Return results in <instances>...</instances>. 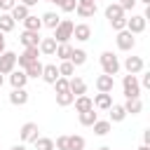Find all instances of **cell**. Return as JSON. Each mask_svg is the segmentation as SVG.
Masks as SVG:
<instances>
[{
  "label": "cell",
  "instance_id": "cell-14",
  "mask_svg": "<svg viewBox=\"0 0 150 150\" xmlns=\"http://www.w3.org/2000/svg\"><path fill=\"white\" fill-rule=\"evenodd\" d=\"M73 38H75L77 42H87V40L91 38L89 23H75V26H73Z\"/></svg>",
  "mask_w": 150,
  "mask_h": 150
},
{
  "label": "cell",
  "instance_id": "cell-21",
  "mask_svg": "<svg viewBox=\"0 0 150 150\" xmlns=\"http://www.w3.org/2000/svg\"><path fill=\"white\" fill-rule=\"evenodd\" d=\"M91 129H94V134H96V136H105V134H110L112 122H110V120H96V122L91 124Z\"/></svg>",
  "mask_w": 150,
  "mask_h": 150
},
{
  "label": "cell",
  "instance_id": "cell-23",
  "mask_svg": "<svg viewBox=\"0 0 150 150\" xmlns=\"http://www.w3.org/2000/svg\"><path fill=\"white\" fill-rule=\"evenodd\" d=\"M16 26V21L9 16V12H2L0 14V33H12Z\"/></svg>",
  "mask_w": 150,
  "mask_h": 150
},
{
  "label": "cell",
  "instance_id": "cell-12",
  "mask_svg": "<svg viewBox=\"0 0 150 150\" xmlns=\"http://www.w3.org/2000/svg\"><path fill=\"white\" fill-rule=\"evenodd\" d=\"M68 91H70L73 96H80V94L87 91V82H84L80 75H73V77H68Z\"/></svg>",
  "mask_w": 150,
  "mask_h": 150
},
{
  "label": "cell",
  "instance_id": "cell-34",
  "mask_svg": "<svg viewBox=\"0 0 150 150\" xmlns=\"http://www.w3.org/2000/svg\"><path fill=\"white\" fill-rule=\"evenodd\" d=\"M56 68H59V75H61V77H73V73H75V66H73L70 61H61Z\"/></svg>",
  "mask_w": 150,
  "mask_h": 150
},
{
  "label": "cell",
  "instance_id": "cell-9",
  "mask_svg": "<svg viewBox=\"0 0 150 150\" xmlns=\"http://www.w3.org/2000/svg\"><path fill=\"white\" fill-rule=\"evenodd\" d=\"M14 68H16V54L5 49V52L0 54V73H2V75H9Z\"/></svg>",
  "mask_w": 150,
  "mask_h": 150
},
{
  "label": "cell",
  "instance_id": "cell-42",
  "mask_svg": "<svg viewBox=\"0 0 150 150\" xmlns=\"http://www.w3.org/2000/svg\"><path fill=\"white\" fill-rule=\"evenodd\" d=\"M16 5V0H0V12H9Z\"/></svg>",
  "mask_w": 150,
  "mask_h": 150
},
{
  "label": "cell",
  "instance_id": "cell-10",
  "mask_svg": "<svg viewBox=\"0 0 150 150\" xmlns=\"http://www.w3.org/2000/svg\"><path fill=\"white\" fill-rule=\"evenodd\" d=\"M143 68H145V61H143L141 56H127V59H124V70H127V73L138 75V73H143Z\"/></svg>",
  "mask_w": 150,
  "mask_h": 150
},
{
  "label": "cell",
  "instance_id": "cell-16",
  "mask_svg": "<svg viewBox=\"0 0 150 150\" xmlns=\"http://www.w3.org/2000/svg\"><path fill=\"white\" fill-rule=\"evenodd\" d=\"M91 103H94V108H98V110H108V108L112 105V96L105 94V91H98V94L91 98Z\"/></svg>",
  "mask_w": 150,
  "mask_h": 150
},
{
  "label": "cell",
  "instance_id": "cell-1",
  "mask_svg": "<svg viewBox=\"0 0 150 150\" xmlns=\"http://www.w3.org/2000/svg\"><path fill=\"white\" fill-rule=\"evenodd\" d=\"M98 61H101V68H103V73L105 75H117L120 73V59L112 54V52H103L101 56H98Z\"/></svg>",
  "mask_w": 150,
  "mask_h": 150
},
{
  "label": "cell",
  "instance_id": "cell-39",
  "mask_svg": "<svg viewBox=\"0 0 150 150\" xmlns=\"http://www.w3.org/2000/svg\"><path fill=\"white\" fill-rule=\"evenodd\" d=\"M75 5H77V0H63L59 7H61V12H75Z\"/></svg>",
  "mask_w": 150,
  "mask_h": 150
},
{
  "label": "cell",
  "instance_id": "cell-20",
  "mask_svg": "<svg viewBox=\"0 0 150 150\" xmlns=\"http://www.w3.org/2000/svg\"><path fill=\"white\" fill-rule=\"evenodd\" d=\"M56 77H59V68H56L54 63L42 66V80H45L47 84H54V82H56Z\"/></svg>",
  "mask_w": 150,
  "mask_h": 150
},
{
  "label": "cell",
  "instance_id": "cell-31",
  "mask_svg": "<svg viewBox=\"0 0 150 150\" xmlns=\"http://www.w3.org/2000/svg\"><path fill=\"white\" fill-rule=\"evenodd\" d=\"M73 66H84L87 63V52L84 49H75L73 47V54H70V59H68Z\"/></svg>",
  "mask_w": 150,
  "mask_h": 150
},
{
  "label": "cell",
  "instance_id": "cell-35",
  "mask_svg": "<svg viewBox=\"0 0 150 150\" xmlns=\"http://www.w3.org/2000/svg\"><path fill=\"white\" fill-rule=\"evenodd\" d=\"M73 101H75V96H73L70 91L56 94V105H61V108H66V105H73Z\"/></svg>",
  "mask_w": 150,
  "mask_h": 150
},
{
  "label": "cell",
  "instance_id": "cell-52",
  "mask_svg": "<svg viewBox=\"0 0 150 150\" xmlns=\"http://www.w3.org/2000/svg\"><path fill=\"white\" fill-rule=\"evenodd\" d=\"M2 82H5V77H2V73H0V87H2Z\"/></svg>",
  "mask_w": 150,
  "mask_h": 150
},
{
  "label": "cell",
  "instance_id": "cell-49",
  "mask_svg": "<svg viewBox=\"0 0 150 150\" xmlns=\"http://www.w3.org/2000/svg\"><path fill=\"white\" fill-rule=\"evenodd\" d=\"M52 2H54V5H61V2H63V0H52Z\"/></svg>",
  "mask_w": 150,
  "mask_h": 150
},
{
  "label": "cell",
  "instance_id": "cell-40",
  "mask_svg": "<svg viewBox=\"0 0 150 150\" xmlns=\"http://www.w3.org/2000/svg\"><path fill=\"white\" fill-rule=\"evenodd\" d=\"M54 148L56 150H68V136H59L56 143H54Z\"/></svg>",
  "mask_w": 150,
  "mask_h": 150
},
{
  "label": "cell",
  "instance_id": "cell-33",
  "mask_svg": "<svg viewBox=\"0 0 150 150\" xmlns=\"http://www.w3.org/2000/svg\"><path fill=\"white\" fill-rule=\"evenodd\" d=\"M33 145H35V150H54V141L52 138H45V136H38L33 141Z\"/></svg>",
  "mask_w": 150,
  "mask_h": 150
},
{
  "label": "cell",
  "instance_id": "cell-11",
  "mask_svg": "<svg viewBox=\"0 0 150 150\" xmlns=\"http://www.w3.org/2000/svg\"><path fill=\"white\" fill-rule=\"evenodd\" d=\"M9 84H12V89H21V87H26L28 84V75H26V70L23 68H14L12 73H9Z\"/></svg>",
  "mask_w": 150,
  "mask_h": 150
},
{
  "label": "cell",
  "instance_id": "cell-53",
  "mask_svg": "<svg viewBox=\"0 0 150 150\" xmlns=\"http://www.w3.org/2000/svg\"><path fill=\"white\" fill-rule=\"evenodd\" d=\"M45 2H52V0H45Z\"/></svg>",
  "mask_w": 150,
  "mask_h": 150
},
{
  "label": "cell",
  "instance_id": "cell-7",
  "mask_svg": "<svg viewBox=\"0 0 150 150\" xmlns=\"http://www.w3.org/2000/svg\"><path fill=\"white\" fill-rule=\"evenodd\" d=\"M38 136H40V129H38L35 122H26V124L19 129V138H21V143H33Z\"/></svg>",
  "mask_w": 150,
  "mask_h": 150
},
{
  "label": "cell",
  "instance_id": "cell-15",
  "mask_svg": "<svg viewBox=\"0 0 150 150\" xmlns=\"http://www.w3.org/2000/svg\"><path fill=\"white\" fill-rule=\"evenodd\" d=\"M96 89H98V91L110 94V91L115 89V77H112V75H105V73H103V75H98V77H96Z\"/></svg>",
  "mask_w": 150,
  "mask_h": 150
},
{
  "label": "cell",
  "instance_id": "cell-2",
  "mask_svg": "<svg viewBox=\"0 0 150 150\" xmlns=\"http://www.w3.org/2000/svg\"><path fill=\"white\" fill-rule=\"evenodd\" d=\"M122 91L127 98H141V84H138V77L136 75H124L122 80Z\"/></svg>",
  "mask_w": 150,
  "mask_h": 150
},
{
  "label": "cell",
  "instance_id": "cell-47",
  "mask_svg": "<svg viewBox=\"0 0 150 150\" xmlns=\"http://www.w3.org/2000/svg\"><path fill=\"white\" fill-rule=\"evenodd\" d=\"M9 150H26V145H23V143H16V145H12Z\"/></svg>",
  "mask_w": 150,
  "mask_h": 150
},
{
  "label": "cell",
  "instance_id": "cell-41",
  "mask_svg": "<svg viewBox=\"0 0 150 150\" xmlns=\"http://www.w3.org/2000/svg\"><path fill=\"white\" fill-rule=\"evenodd\" d=\"M136 2H138V0H120V7H122L124 12H129V9L136 7Z\"/></svg>",
  "mask_w": 150,
  "mask_h": 150
},
{
  "label": "cell",
  "instance_id": "cell-5",
  "mask_svg": "<svg viewBox=\"0 0 150 150\" xmlns=\"http://www.w3.org/2000/svg\"><path fill=\"white\" fill-rule=\"evenodd\" d=\"M145 23H148V19L143 16V14H131V19H127V30L131 33V35H138V33H143L145 30Z\"/></svg>",
  "mask_w": 150,
  "mask_h": 150
},
{
  "label": "cell",
  "instance_id": "cell-38",
  "mask_svg": "<svg viewBox=\"0 0 150 150\" xmlns=\"http://www.w3.org/2000/svg\"><path fill=\"white\" fill-rule=\"evenodd\" d=\"M110 26H112V30H115V33H117V30H124V26H127V16L112 19V21H110Z\"/></svg>",
  "mask_w": 150,
  "mask_h": 150
},
{
  "label": "cell",
  "instance_id": "cell-28",
  "mask_svg": "<svg viewBox=\"0 0 150 150\" xmlns=\"http://www.w3.org/2000/svg\"><path fill=\"white\" fill-rule=\"evenodd\" d=\"M23 70H26L28 80H30V77H35V80H38V77H42V63H40V59H38V61H33V63H28Z\"/></svg>",
  "mask_w": 150,
  "mask_h": 150
},
{
  "label": "cell",
  "instance_id": "cell-4",
  "mask_svg": "<svg viewBox=\"0 0 150 150\" xmlns=\"http://www.w3.org/2000/svg\"><path fill=\"white\" fill-rule=\"evenodd\" d=\"M115 42H117V49H122V52H131V49L136 47V38H134L127 28H124V30H117Z\"/></svg>",
  "mask_w": 150,
  "mask_h": 150
},
{
  "label": "cell",
  "instance_id": "cell-17",
  "mask_svg": "<svg viewBox=\"0 0 150 150\" xmlns=\"http://www.w3.org/2000/svg\"><path fill=\"white\" fill-rule=\"evenodd\" d=\"M56 40L54 38H40V45H38V49H40V54H45V56H52L54 52H56Z\"/></svg>",
  "mask_w": 150,
  "mask_h": 150
},
{
  "label": "cell",
  "instance_id": "cell-13",
  "mask_svg": "<svg viewBox=\"0 0 150 150\" xmlns=\"http://www.w3.org/2000/svg\"><path fill=\"white\" fill-rule=\"evenodd\" d=\"M19 42L23 47H38L40 45V30H23L19 35Z\"/></svg>",
  "mask_w": 150,
  "mask_h": 150
},
{
  "label": "cell",
  "instance_id": "cell-37",
  "mask_svg": "<svg viewBox=\"0 0 150 150\" xmlns=\"http://www.w3.org/2000/svg\"><path fill=\"white\" fill-rule=\"evenodd\" d=\"M54 89H56V94H63V91H68V77H56V82H54Z\"/></svg>",
  "mask_w": 150,
  "mask_h": 150
},
{
  "label": "cell",
  "instance_id": "cell-25",
  "mask_svg": "<svg viewBox=\"0 0 150 150\" xmlns=\"http://www.w3.org/2000/svg\"><path fill=\"white\" fill-rule=\"evenodd\" d=\"M120 16H124V9L120 7V2H112V5H108V7H105V19H108V21L120 19Z\"/></svg>",
  "mask_w": 150,
  "mask_h": 150
},
{
  "label": "cell",
  "instance_id": "cell-8",
  "mask_svg": "<svg viewBox=\"0 0 150 150\" xmlns=\"http://www.w3.org/2000/svg\"><path fill=\"white\" fill-rule=\"evenodd\" d=\"M75 14H77L80 19H89V16H94V14H96V2H94V0H77V5H75Z\"/></svg>",
  "mask_w": 150,
  "mask_h": 150
},
{
  "label": "cell",
  "instance_id": "cell-32",
  "mask_svg": "<svg viewBox=\"0 0 150 150\" xmlns=\"http://www.w3.org/2000/svg\"><path fill=\"white\" fill-rule=\"evenodd\" d=\"M108 110H110V122H122V120L127 117V110H124V105H115V103H112Z\"/></svg>",
  "mask_w": 150,
  "mask_h": 150
},
{
  "label": "cell",
  "instance_id": "cell-51",
  "mask_svg": "<svg viewBox=\"0 0 150 150\" xmlns=\"http://www.w3.org/2000/svg\"><path fill=\"white\" fill-rule=\"evenodd\" d=\"M98 150H112V148H108V145H103V148H98Z\"/></svg>",
  "mask_w": 150,
  "mask_h": 150
},
{
  "label": "cell",
  "instance_id": "cell-46",
  "mask_svg": "<svg viewBox=\"0 0 150 150\" xmlns=\"http://www.w3.org/2000/svg\"><path fill=\"white\" fill-rule=\"evenodd\" d=\"M5 52V33H0V54Z\"/></svg>",
  "mask_w": 150,
  "mask_h": 150
},
{
  "label": "cell",
  "instance_id": "cell-36",
  "mask_svg": "<svg viewBox=\"0 0 150 150\" xmlns=\"http://www.w3.org/2000/svg\"><path fill=\"white\" fill-rule=\"evenodd\" d=\"M68 150H84V138L82 136H68Z\"/></svg>",
  "mask_w": 150,
  "mask_h": 150
},
{
  "label": "cell",
  "instance_id": "cell-26",
  "mask_svg": "<svg viewBox=\"0 0 150 150\" xmlns=\"http://www.w3.org/2000/svg\"><path fill=\"white\" fill-rule=\"evenodd\" d=\"M59 21H61V16H59L56 12H45V14H42V26H47V28H52V30L59 26Z\"/></svg>",
  "mask_w": 150,
  "mask_h": 150
},
{
  "label": "cell",
  "instance_id": "cell-6",
  "mask_svg": "<svg viewBox=\"0 0 150 150\" xmlns=\"http://www.w3.org/2000/svg\"><path fill=\"white\" fill-rule=\"evenodd\" d=\"M38 59H40V49L38 47H23V52L16 56V63H19V68H26L28 63H33Z\"/></svg>",
  "mask_w": 150,
  "mask_h": 150
},
{
  "label": "cell",
  "instance_id": "cell-30",
  "mask_svg": "<svg viewBox=\"0 0 150 150\" xmlns=\"http://www.w3.org/2000/svg\"><path fill=\"white\" fill-rule=\"evenodd\" d=\"M54 54H56V56H59L61 61H68V59H70V54H73V47H70L68 42H59V45H56V52H54Z\"/></svg>",
  "mask_w": 150,
  "mask_h": 150
},
{
  "label": "cell",
  "instance_id": "cell-43",
  "mask_svg": "<svg viewBox=\"0 0 150 150\" xmlns=\"http://www.w3.org/2000/svg\"><path fill=\"white\" fill-rule=\"evenodd\" d=\"M138 84H141V87H150V73H143V77H141Z\"/></svg>",
  "mask_w": 150,
  "mask_h": 150
},
{
  "label": "cell",
  "instance_id": "cell-27",
  "mask_svg": "<svg viewBox=\"0 0 150 150\" xmlns=\"http://www.w3.org/2000/svg\"><path fill=\"white\" fill-rule=\"evenodd\" d=\"M42 28V19H38L35 14H28L23 19V30H40Z\"/></svg>",
  "mask_w": 150,
  "mask_h": 150
},
{
  "label": "cell",
  "instance_id": "cell-18",
  "mask_svg": "<svg viewBox=\"0 0 150 150\" xmlns=\"http://www.w3.org/2000/svg\"><path fill=\"white\" fill-rule=\"evenodd\" d=\"M9 103H12V105H26V103H28V91H26V87H21V89H12V94H9Z\"/></svg>",
  "mask_w": 150,
  "mask_h": 150
},
{
  "label": "cell",
  "instance_id": "cell-54",
  "mask_svg": "<svg viewBox=\"0 0 150 150\" xmlns=\"http://www.w3.org/2000/svg\"><path fill=\"white\" fill-rule=\"evenodd\" d=\"M94 2H96V0H94Z\"/></svg>",
  "mask_w": 150,
  "mask_h": 150
},
{
  "label": "cell",
  "instance_id": "cell-29",
  "mask_svg": "<svg viewBox=\"0 0 150 150\" xmlns=\"http://www.w3.org/2000/svg\"><path fill=\"white\" fill-rule=\"evenodd\" d=\"M124 110H127V115H129V112H131V115H138V112L143 110V101H141V98H127Z\"/></svg>",
  "mask_w": 150,
  "mask_h": 150
},
{
  "label": "cell",
  "instance_id": "cell-45",
  "mask_svg": "<svg viewBox=\"0 0 150 150\" xmlns=\"http://www.w3.org/2000/svg\"><path fill=\"white\" fill-rule=\"evenodd\" d=\"M40 0H21V5H26V7H33V5H38Z\"/></svg>",
  "mask_w": 150,
  "mask_h": 150
},
{
  "label": "cell",
  "instance_id": "cell-22",
  "mask_svg": "<svg viewBox=\"0 0 150 150\" xmlns=\"http://www.w3.org/2000/svg\"><path fill=\"white\" fill-rule=\"evenodd\" d=\"M75 110L77 112H84V110H89V108H94V103H91V98L87 96V94H80V96H75Z\"/></svg>",
  "mask_w": 150,
  "mask_h": 150
},
{
  "label": "cell",
  "instance_id": "cell-3",
  "mask_svg": "<svg viewBox=\"0 0 150 150\" xmlns=\"http://www.w3.org/2000/svg\"><path fill=\"white\" fill-rule=\"evenodd\" d=\"M73 26H75L73 21L61 19V21H59V26L54 28V35H52V38H54L56 42H68V40L73 38Z\"/></svg>",
  "mask_w": 150,
  "mask_h": 150
},
{
  "label": "cell",
  "instance_id": "cell-19",
  "mask_svg": "<svg viewBox=\"0 0 150 150\" xmlns=\"http://www.w3.org/2000/svg\"><path fill=\"white\" fill-rule=\"evenodd\" d=\"M30 14V7H26V5H21V2H16L12 9H9V16L14 19V21H23L26 16Z\"/></svg>",
  "mask_w": 150,
  "mask_h": 150
},
{
  "label": "cell",
  "instance_id": "cell-44",
  "mask_svg": "<svg viewBox=\"0 0 150 150\" xmlns=\"http://www.w3.org/2000/svg\"><path fill=\"white\" fill-rule=\"evenodd\" d=\"M143 143H145V145H150V129H148V131H143Z\"/></svg>",
  "mask_w": 150,
  "mask_h": 150
},
{
  "label": "cell",
  "instance_id": "cell-50",
  "mask_svg": "<svg viewBox=\"0 0 150 150\" xmlns=\"http://www.w3.org/2000/svg\"><path fill=\"white\" fill-rule=\"evenodd\" d=\"M138 2H143V5H150V0H138Z\"/></svg>",
  "mask_w": 150,
  "mask_h": 150
},
{
  "label": "cell",
  "instance_id": "cell-24",
  "mask_svg": "<svg viewBox=\"0 0 150 150\" xmlns=\"http://www.w3.org/2000/svg\"><path fill=\"white\" fill-rule=\"evenodd\" d=\"M80 115V124L82 127H91L96 120H98V112H94V108H89V110H84V112H77Z\"/></svg>",
  "mask_w": 150,
  "mask_h": 150
},
{
  "label": "cell",
  "instance_id": "cell-48",
  "mask_svg": "<svg viewBox=\"0 0 150 150\" xmlns=\"http://www.w3.org/2000/svg\"><path fill=\"white\" fill-rule=\"evenodd\" d=\"M138 150H150V145H145V143H143V145H138Z\"/></svg>",
  "mask_w": 150,
  "mask_h": 150
}]
</instances>
